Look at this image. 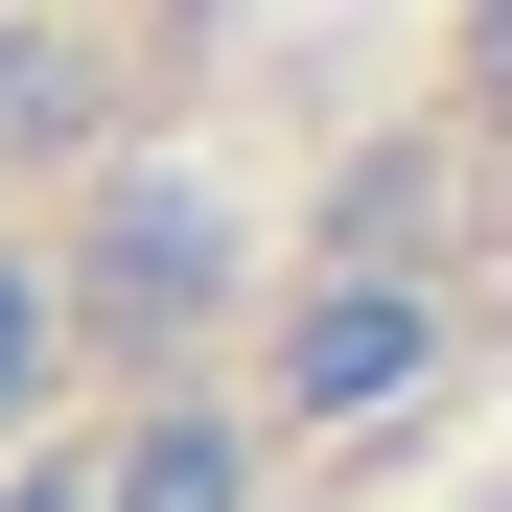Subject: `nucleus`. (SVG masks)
Instances as JSON below:
<instances>
[{
    "label": "nucleus",
    "instance_id": "obj_4",
    "mask_svg": "<svg viewBox=\"0 0 512 512\" xmlns=\"http://www.w3.org/2000/svg\"><path fill=\"white\" fill-rule=\"evenodd\" d=\"M70 117H94V47L70 24H0V140H70Z\"/></svg>",
    "mask_w": 512,
    "mask_h": 512
},
{
    "label": "nucleus",
    "instance_id": "obj_6",
    "mask_svg": "<svg viewBox=\"0 0 512 512\" xmlns=\"http://www.w3.org/2000/svg\"><path fill=\"white\" fill-rule=\"evenodd\" d=\"M0 512H94V443H24V466H0Z\"/></svg>",
    "mask_w": 512,
    "mask_h": 512
},
{
    "label": "nucleus",
    "instance_id": "obj_1",
    "mask_svg": "<svg viewBox=\"0 0 512 512\" xmlns=\"http://www.w3.org/2000/svg\"><path fill=\"white\" fill-rule=\"evenodd\" d=\"M233 280H256V256H233V210H210V187H94L47 303H94V326H140V350H163V326H210Z\"/></svg>",
    "mask_w": 512,
    "mask_h": 512
},
{
    "label": "nucleus",
    "instance_id": "obj_3",
    "mask_svg": "<svg viewBox=\"0 0 512 512\" xmlns=\"http://www.w3.org/2000/svg\"><path fill=\"white\" fill-rule=\"evenodd\" d=\"M94 512H256V419H210V396L117 419V443H94Z\"/></svg>",
    "mask_w": 512,
    "mask_h": 512
},
{
    "label": "nucleus",
    "instance_id": "obj_5",
    "mask_svg": "<svg viewBox=\"0 0 512 512\" xmlns=\"http://www.w3.org/2000/svg\"><path fill=\"white\" fill-rule=\"evenodd\" d=\"M47 326H70V303H47V256H0V419L47 396Z\"/></svg>",
    "mask_w": 512,
    "mask_h": 512
},
{
    "label": "nucleus",
    "instance_id": "obj_7",
    "mask_svg": "<svg viewBox=\"0 0 512 512\" xmlns=\"http://www.w3.org/2000/svg\"><path fill=\"white\" fill-rule=\"evenodd\" d=\"M466 94H512V24H466Z\"/></svg>",
    "mask_w": 512,
    "mask_h": 512
},
{
    "label": "nucleus",
    "instance_id": "obj_2",
    "mask_svg": "<svg viewBox=\"0 0 512 512\" xmlns=\"http://www.w3.org/2000/svg\"><path fill=\"white\" fill-rule=\"evenodd\" d=\"M443 373V280H303L280 303V419H396Z\"/></svg>",
    "mask_w": 512,
    "mask_h": 512
}]
</instances>
